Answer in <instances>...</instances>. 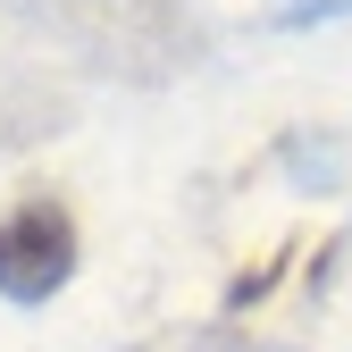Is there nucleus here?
<instances>
[{
	"label": "nucleus",
	"instance_id": "7ed1b4c3",
	"mask_svg": "<svg viewBox=\"0 0 352 352\" xmlns=\"http://www.w3.org/2000/svg\"><path fill=\"white\" fill-rule=\"evenodd\" d=\"M252 352H269V344H252Z\"/></svg>",
	"mask_w": 352,
	"mask_h": 352
},
{
	"label": "nucleus",
	"instance_id": "f257e3e1",
	"mask_svg": "<svg viewBox=\"0 0 352 352\" xmlns=\"http://www.w3.org/2000/svg\"><path fill=\"white\" fill-rule=\"evenodd\" d=\"M76 277V218L51 193H25L0 218V294L9 302H51Z\"/></svg>",
	"mask_w": 352,
	"mask_h": 352
},
{
	"label": "nucleus",
	"instance_id": "f03ea898",
	"mask_svg": "<svg viewBox=\"0 0 352 352\" xmlns=\"http://www.w3.org/2000/svg\"><path fill=\"white\" fill-rule=\"evenodd\" d=\"M327 17H352V0H277V9H269V25H285V34L327 25Z\"/></svg>",
	"mask_w": 352,
	"mask_h": 352
}]
</instances>
